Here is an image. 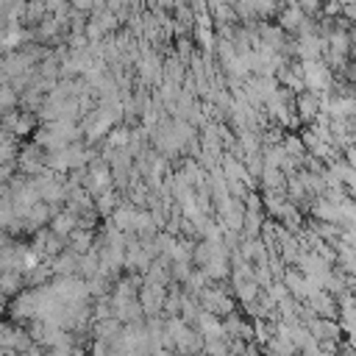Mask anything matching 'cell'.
<instances>
[{
  "label": "cell",
  "instance_id": "cell-3",
  "mask_svg": "<svg viewBox=\"0 0 356 356\" xmlns=\"http://www.w3.org/2000/svg\"><path fill=\"white\" fill-rule=\"evenodd\" d=\"M303 19H306V14L300 11V6H298V3H286V6H281L278 17H275V25L284 28V31H289V33L295 36L298 28L303 25Z\"/></svg>",
  "mask_w": 356,
  "mask_h": 356
},
{
  "label": "cell",
  "instance_id": "cell-2",
  "mask_svg": "<svg viewBox=\"0 0 356 356\" xmlns=\"http://www.w3.org/2000/svg\"><path fill=\"white\" fill-rule=\"evenodd\" d=\"M306 306H312L314 314L323 317V320H339V303H337V298H334L331 292H325V289H320L317 295H312V298L306 300Z\"/></svg>",
  "mask_w": 356,
  "mask_h": 356
},
{
  "label": "cell",
  "instance_id": "cell-6",
  "mask_svg": "<svg viewBox=\"0 0 356 356\" xmlns=\"http://www.w3.org/2000/svg\"><path fill=\"white\" fill-rule=\"evenodd\" d=\"M50 261H53V273H56V278L78 275V261H81V256H78L72 248H67L64 253H58V256L50 259Z\"/></svg>",
  "mask_w": 356,
  "mask_h": 356
},
{
  "label": "cell",
  "instance_id": "cell-15",
  "mask_svg": "<svg viewBox=\"0 0 356 356\" xmlns=\"http://www.w3.org/2000/svg\"><path fill=\"white\" fill-rule=\"evenodd\" d=\"M72 356H86V350H83V348H75V350H72Z\"/></svg>",
  "mask_w": 356,
  "mask_h": 356
},
{
  "label": "cell",
  "instance_id": "cell-11",
  "mask_svg": "<svg viewBox=\"0 0 356 356\" xmlns=\"http://www.w3.org/2000/svg\"><path fill=\"white\" fill-rule=\"evenodd\" d=\"M95 209H97V214L100 217H111L117 209H120V192L117 189H108V192H103V195H97L95 197Z\"/></svg>",
  "mask_w": 356,
  "mask_h": 356
},
{
  "label": "cell",
  "instance_id": "cell-9",
  "mask_svg": "<svg viewBox=\"0 0 356 356\" xmlns=\"http://www.w3.org/2000/svg\"><path fill=\"white\" fill-rule=\"evenodd\" d=\"M75 228H78V214H72L70 209L58 211V214L50 220V231L58 234V236H64V239H70V234H72Z\"/></svg>",
  "mask_w": 356,
  "mask_h": 356
},
{
  "label": "cell",
  "instance_id": "cell-8",
  "mask_svg": "<svg viewBox=\"0 0 356 356\" xmlns=\"http://www.w3.org/2000/svg\"><path fill=\"white\" fill-rule=\"evenodd\" d=\"M259 189L261 192H286V175H284V170L264 167V172L259 178Z\"/></svg>",
  "mask_w": 356,
  "mask_h": 356
},
{
  "label": "cell",
  "instance_id": "cell-12",
  "mask_svg": "<svg viewBox=\"0 0 356 356\" xmlns=\"http://www.w3.org/2000/svg\"><path fill=\"white\" fill-rule=\"evenodd\" d=\"M298 136H300V142L306 145V150H314V147L323 142V139H320V134L314 131V125H306V128H300V131H298Z\"/></svg>",
  "mask_w": 356,
  "mask_h": 356
},
{
  "label": "cell",
  "instance_id": "cell-13",
  "mask_svg": "<svg viewBox=\"0 0 356 356\" xmlns=\"http://www.w3.org/2000/svg\"><path fill=\"white\" fill-rule=\"evenodd\" d=\"M245 211H248V214H261V217H267V214H264V197H261L259 192H250V195L245 197Z\"/></svg>",
  "mask_w": 356,
  "mask_h": 356
},
{
  "label": "cell",
  "instance_id": "cell-5",
  "mask_svg": "<svg viewBox=\"0 0 356 356\" xmlns=\"http://www.w3.org/2000/svg\"><path fill=\"white\" fill-rule=\"evenodd\" d=\"M309 331H312V337L317 339V342H339L342 339V325H339V320H323V317H317L312 325H309Z\"/></svg>",
  "mask_w": 356,
  "mask_h": 356
},
{
  "label": "cell",
  "instance_id": "cell-10",
  "mask_svg": "<svg viewBox=\"0 0 356 356\" xmlns=\"http://www.w3.org/2000/svg\"><path fill=\"white\" fill-rule=\"evenodd\" d=\"M70 248H72L78 256L92 253V250L97 248V236H95V231H81V228H75V231L70 234Z\"/></svg>",
  "mask_w": 356,
  "mask_h": 356
},
{
  "label": "cell",
  "instance_id": "cell-4",
  "mask_svg": "<svg viewBox=\"0 0 356 356\" xmlns=\"http://www.w3.org/2000/svg\"><path fill=\"white\" fill-rule=\"evenodd\" d=\"M295 111H298L300 122L314 125V120H317V114H320V97H317V95H312V92L298 95V97H295Z\"/></svg>",
  "mask_w": 356,
  "mask_h": 356
},
{
  "label": "cell",
  "instance_id": "cell-1",
  "mask_svg": "<svg viewBox=\"0 0 356 356\" xmlns=\"http://www.w3.org/2000/svg\"><path fill=\"white\" fill-rule=\"evenodd\" d=\"M300 70H303L306 92H312V95L334 92V86H337V75L331 72V67H328L325 61H303Z\"/></svg>",
  "mask_w": 356,
  "mask_h": 356
},
{
  "label": "cell",
  "instance_id": "cell-14",
  "mask_svg": "<svg viewBox=\"0 0 356 356\" xmlns=\"http://www.w3.org/2000/svg\"><path fill=\"white\" fill-rule=\"evenodd\" d=\"M264 292L273 298V303H275V306H278V303H284L286 298H292V292H289V286H286L284 281H275V284H273L270 289H264Z\"/></svg>",
  "mask_w": 356,
  "mask_h": 356
},
{
  "label": "cell",
  "instance_id": "cell-7",
  "mask_svg": "<svg viewBox=\"0 0 356 356\" xmlns=\"http://www.w3.org/2000/svg\"><path fill=\"white\" fill-rule=\"evenodd\" d=\"M186 78H189V75H186V64H184L178 56L170 53V56L164 58V81H167V83H175V86H184Z\"/></svg>",
  "mask_w": 356,
  "mask_h": 356
}]
</instances>
